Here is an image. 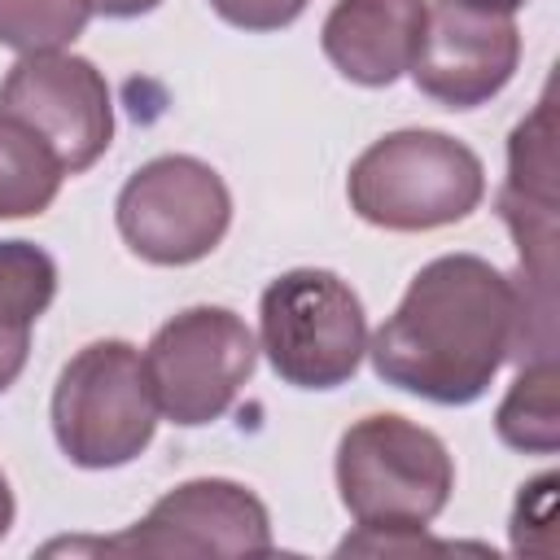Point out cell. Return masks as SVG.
I'll list each match as a JSON object with an SVG mask.
<instances>
[{
    "instance_id": "cell-19",
    "label": "cell",
    "mask_w": 560,
    "mask_h": 560,
    "mask_svg": "<svg viewBox=\"0 0 560 560\" xmlns=\"http://www.w3.org/2000/svg\"><path fill=\"white\" fill-rule=\"evenodd\" d=\"M13 512H18V503H13V490H9V477L0 472V538L9 534V525H13Z\"/></svg>"
},
{
    "instance_id": "cell-20",
    "label": "cell",
    "mask_w": 560,
    "mask_h": 560,
    "mask_svg": "<svg viewBox=\"0 0 560 560\" xmlns=\"http://www.w3.org/2000/svg\"><path fill=\"white\" fill-rule=\"evenodd\" d=\"M464 4H472V9H486V13H516L525 0H464Z\"/></svg>"
},
{
    "instance_id": "cell-5",
    "label": "cell",
    "mask_w": 560,
    "mask_h": 560,
    "mask_svg": "<svg viewBox=\"0 0 560 560\" xmlns=\"http://www.w3.org/2000/svg\"><path fill=\"white\" fill-rule=\"evenodd\" d=\"M258 350L284 385H346L368 354V315L359 293L324 267H293L276 276L258 302Z\"/></svg>"
},
{
    "instance_id": "cell-6",
    "label": "cell",
    "mask_w": 560,
    "mask_h": 560,
    "mask_svg": "<svg viewBox=\"0 0 560 560\" xmlns=\"http://www.w3.org/2000/svg\"><path fill=\"white\" fill-rule=\"evenodd\" d=\"M118 236L153 267H188L219 249L232 223V192L214 166L188 153L144 162L114 201Z\"/></svg>"
},
{
    "instance_id": "cell-4",
    "label": "cell",
    "mask_w": 560,
    "mask_h": 560,
    "mask_svg": "<svg viewBox=\"0 0 560 560\" xmlns=\"http://www.w3.org/2000/svg\"><path fill=\"white\" fill-rule=\"evenodd\" d=\"M158 398L144 354L105 337L83 346L52 385V438L79 468H122L158 433Z\"/></svg>"
},
{
    "instance_id": "cell-15",
    "label": "cell",
    "mask_w": 560,
    "mask_h": 560,
    "mask_svg": "<svg viewBox=\"0 0 560 560\" xmlns=\"http://www.w3.org/2000/svg\"><path fill=\"white\" fill-rule=\"evenodd\" d=\"M508 201L529 206H556V122H551V96L538 101V109L512 131L508 140Z\"/></svg>"
},
{
    "instance_id": "cell-7",
    "label": "cell",
    "mask_w": 560,
    "mask_h": 560,
    "mask_svg": "<svg viewBox=\"0 0 560 560\" xmlns=\"http://www.w3.org/2000/svg\"><path fill=\"white\" fill-rule=\"evenodd\" d=\"M254 363L258 337L228 306H188L171 315L144 350L158 411L179 429L228 416V407L254 376Z\"/></svg>"
},
{
    "instance_id": "cell-14",
    "label": "cell",
    "mask_w": 560,
    "mask_h": 560,
    "mask_svg": "<svg viewBox=\"0 0 560 560\" xmlns=\"http://www.w3.org/2000/svg\"><path fill=\"white\" fill-rule=\"evenodd\" d=\"M556 354L529 359L512 389L494 411V429L512 451L525 455H556L560 446V407H556Z\"/></svg>"
},
{
    "instance_id": "cell-18",
    "label": "cell",
    "mask_w": 560,
    "mask_h": 560,
    "mask_svg": "<svg viewBox=\"0 0 560 560\" xmlns=\"http://www.w3.org/2000/svg\"><path fill=\"white\" fill-rule=\"evenodd\" d=\"M88 4H92V13H101V18H140V13L158 9L162 0H88Z\"/></svg>"
},
{
    "instance_id": "cell-9",
    "label": "cell",
    "mask_w": 560,
    "mask_h": 560,
    "mask_svg": "<svg viewBox=\"0 0 560 560\" xmlns=\"http://www.w3.org/2000/svg\"><path fill=\"white\" fill-rule=\"evenodd\" d=\"M0 114L31 127L57 153L66 175L96 166L114 140V101L105 74L66 48L22 52L0 83Z\"/></svg>"
},
{
    "instance_id": "cell-10",
    "label": "cell",
    "mask_w": 560,
    "mask_h": 560,
    "mask_svg": "<svg viewBox=\"0 0 560 560\" xmlns=\"http://www.w3.org/2000/svg\"><path fill=\"white\" fill-rule=\"evenodd\" d=\"M516 61L521 31L512 13H486L464 0H433L407 74L429 101L446 109H477L512 83Z\"/></svg>"
},
{
    "instance_id": "cell-17",
    "label": "cell",
    "mask_w": 560,
    "mask_h": 560,
    "mask_svg": "<svg viewBox=\"0 0 560 560\" xmlns=\"http://www.w3.org/2000/svg\"><path fill=\"white\" fill-rule=\"evenodd\" d=\"M311 0H210V9L236 31H280L306 13Z\"/></svg>"
},
{
    "instance_id": "cell-11",
    "label": "cell",
    "mask_w": 560,
    "mask_h": 560,
    "mask_svg": "<svg viewBox=\"0 0 560 560\" xmlns=\"http://www.w3.org/2000/svg\"><path fill=\"white\" fill-rule=\"evenodd\" d=\"M429 0H337L319 26L324 57L359 88H389L407 74Z\"/></svg>"
},
{
    "instance_id": "cell-16",
    "label": "cell",
    "mask_w": 560,
    "mask_h": 560,
    "mask_svg": "<svg viewBox=\"0 0 560 560\" xmlns=\"http://www.w3.org/2000/svg\"><path fill=\"white\" fill-rule=\"evenodd\" d=\"M88 0H0V44L13 52H57L83 35Z\"/></svg>"
},
{
    "instance_id": "cell-3",
    "label": "cell",
    "mask_w": 560,
    "mask_h": 560,
    "mask_svg": "<svg viewBox=\"0 0 560 560\" xmlns=\"http://www.w3.org/2000/svg\"><path fill=\"white\" fill-rule=\"evenodd\" d=\"M350 210L385 232H433L468 219L486 197L481 158L429 127H407L372 140L346 175Z\"/></svg>"
},
{
    "instance_id": "cell-12",
    "label": "cell",
    "mask_w": 560,
    "mask_h": 560,
    "mask_svg": "<svg viewBox=\"0 0 560 560\" xmlns=\"http://www.w3.org/2000/svg\"><path fill=\"white\" fill-rule=\"evenodd\" d=\"M57 298V262L31 241H0V394L22 376L31 328Z\"/></svg>"
},
{
    "instance_id": "cell-1",
    "label": "cell",
    "mask_w": 560,
    "mask_h": 560,
    "mask_svg": "<svg viewBox=\"0 0 560 560\" xmlns=\"http://www.w3.org/2000/svg\"><path fill=\"white\" fill-rule=\"evenodd\" d=\"M516 341V280L477 254L424 262L372 332L376 376L438 407L477 402Z\"/></svg>"
},
{
    "instance_id": "cell-8",
    "label": "cell",
    "mask_w": 560,
    "mask_h": 560,
    "mask_svg": "<svg viewBox=\"0 0 560 560\" xmlns=\"http://www.w3.org/2000/svg\"><path fill=\"white\" fill-rule=\"evenodd\" d=\"M52 547L166 560V556H267L276 542H271V516L249 486L228 477H197L162 494L127 534L52 542Z\"/></svg>"
},
{
    "instance_id": "cell-2",
    "label": "cell",
    "mask_w": 560,
    "mask_h": 560,
    "mask_svg": "<svg viewBox=\"0 0 560 560\" xmlns=\"http://www.w3.org/2000/svg\"><path fill=\"white\" fill-rule=\"evenodd\" d=\"M337 490L359 534L341 551H416L455 490L438 433L407 416H363L337 442Z\"/></svg>"
},
{
    "instance_id": "cell-13",
    "label": "cell",
    "mask_w": 560,
    "mask_h": 560,
    "mask_svg": "<svg viewBox=\"0 0 560 560\" xmlns=\"http://www.w3.org/2000/svg\"><path fill=\"white\" fill-rule=\"evenodd\" d=\"M66 166L18 118L0 114V219L44 214L61 192Z\"/></svg>"
}]
</instances>
